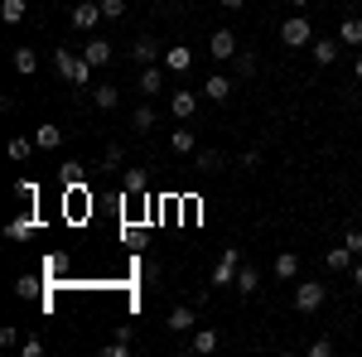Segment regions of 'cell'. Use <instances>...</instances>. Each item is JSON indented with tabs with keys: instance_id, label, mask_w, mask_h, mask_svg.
I'll return each mask as SVG.
<instances>
[{
	"instance_id": "cell-27",
	"label": "cell",
	"mask_w": 362,
	"mask_h": 357,
	"mask_svg": "<svg viewBox=\"0 0 362 357\" xmlns=\"http://www.w3.org/2000/svg\"><path fill=\"white\" fill-rule=\"evenodd\" d=\"M121 189H126V193H145V189H150V179H145L140 169H126V174H121Z\"/></svg>"
},
{
	"instance_id": "cell-9",
	"label": "cell",
	"mask_w": 362,
	"mask_h": 357,
	"mask_svg": "<svg viewBox=\"0 0 362 357\" xmlns=\"http://www.w3.org/2000/svg\"><path fill=\"white\" fill-rule=\"evenodd\" d=\"M165 63H145V68H140V92H145V97H155V92H165Z\"/></svg>"
},
{
	"instance_id": "cell-6",
	"label": "cell",
	"mask_w": 362,
	"mask_h": 357,
	"mask_svg": "<svg viewBox=\"0 0 362 357\" xmlns=\"http://www.w3.org/2000/svg\"><path fill=\"white\" fill-rule=\"evenodd\" d=\"M208 54L218 58V63H232V58H237V34H232V29H213V39H208Z\"/></svg>"
},
{
	"instance_id": "cell-18",
	"label": "cell",
	"mask_w": 362,
	"mask_h": 357,
	"mask_svg": "<svg viewBox=\"0 0 362 357\" xmlns=\"http://www.w3.org/2000/svg\"><path fill=\"white\" fill-rule=\"evenodd\" d=\"M15 73H20V78H34V73H39V54H34V49H15Z\"/></svg>"
},
{
	"instance_id": "cell-40",
	"label": "cell",
	"mask_w": 362,
	"mask_h": 357,
	"mask_svg": "<svg viewBox=\"0 0 362 357\" xmlns=\"http://www.w3.org/2000/svg\"><path fill=\"white\" fill-rule=\"evenodd\" d=\"M358 102H362V87H358Z\"/></svg>"
},
{
	"instance_id": "cell-23",
	"label": "cell",
	"mask_w": 362,
	"mask_h": 357,
	"mask_svg": "<svg viewBox=\"0 0 362 357\" xmlns=\"http://www.w3.org/2000/svg\"><path fill=\"white\" fill-rule=\"evenodd\" d=\"M25 15H29L25 0H5V5H0V20H5V25H25Z\"/></svg>"
},
{
	"instance_id": "cell-38",
	"label": "cell",
	"mask_w": 362,
	"mask_h": 357,
	"mask_svg": "<svg viewBox=\"0 0 362 357\" xmlns=\"http://www.w3.org/2000/svg\"><path fill=\"white\" fill-rule=\"evenodd\" d=\"M353 73H358V83H362V54H358V63H353Z\"/></svg>"
},
{
	"instance_id": "cell-35",
	"label": "cell",
	"mask_w": 362,
	"mask_h": 357,
	"mask_svg": "<svg viewBox=\"0 0 362 357\" xmlns=\"http://www.w3.org/2000/svg\"><path fill=\"white\" fill-rule=\"evenodd\" d=\"M343 242H348V247H353V251H362V227H353V232H348Z\"/></svg>"
},
{
	"instance_id": "cell-12",
	"label": "cell",
	"mask_w": 362,
	"mask_h": 357,
	"mask_svg": "<svg viewBox=\"0 0 362 357\" xmlns=\"http://www.w3.org/2000/svg\"><path fill=\"white\" fill-rule=\"evenodd\" d=\"M160 63H165L169 73H189V68H194V54H189L184 44H174V49H165V58H160Z\"/></svg>"
},
{
	"instance_id": "cell-14",
	"label": "cell",
	"mask_w": 362,
	"mask_h": 357,
	"mask_svg": "<svg viewBox=\"0 0 362 357\" xmlns=\"http://www.w3.org/2000/svg\"><path fill=\"white\" fill-rule=\"evenodd\" d=\"M218 343H223V333H218V329H198L189 348H194L198 357H208V353H218Z\"/></svg>"
},
{
	"instance_id": "cell-2",
	"label": "cell",
	"mask_w": 362,
	"mask_h": 357,
	"mask_svg": "<svg viewBox=\"0 0 362 357\" xmlns=\"http://www.w3.org/2000/svg\"><path fill=\"white\" fill-rule=\"evenodd\" d=\"M54 68L68 78V83H78V87L92 78V63H87L83 54H73V49H58V54H54Z\"/></svg>"
},
{
	"instance_id": "cell-36",
	"label": "cell",
	"mask_w": 362,
	"mask_h": 357,
	"mask_svg": "<svg viewBox=\"0 0 362 357\" xmlns=\"http://www.w3.org/2000/svg\"><path fill=\"white\" fill-rule=\"evenodd\" d=\"M242 5H247V0H223V10H242Z\"/></svg>"
},
{
	"instance_id": "cell-15",
	"label": "cell",
	"mask_w": 362,
	"mask_h": 357,
	"mask_svg": "<svg viewBox=\"0 0 362 357\" xmlns=\"http://www.w3.org/2000/svg\"><path fill=\"white\" fill-rule=\"evenodd\" d=\"M198 92H203L208 102H227V97H232V78H223V73H218V78H208Z\"/></svg>"
},
{
	"instance_id": "cell-29",
	"label": "cell",
	"mask_w": 362,
	"mask_h": 357,
	"mask_svg": "<svg viewBox=\"0 0 362 357\" xmlns=\"http://www.w3.org/2000/svg\"><path fill=\"white\" fill-rule=\"evenodd\" d=\"M232 68H237V78H251V73H256V58L237 49V58H232Z\"/></svg>"
},
{
	"instance_id": "cell-34",
	"label": "cell",
	"mask_w": 362,
	"mask_h": 357,
	"mask_svg": "<svg viewBox=\"0 0 362 357\" xmlns=\"http://www.w3.org/2000/svg\"><path fill=\"white\" fill-rule=\"evenodd\" d=\"M102 15H107V20H121V15H126V0H102Z\"/></svg>"
},
{
	"instance_id": "cell-19",
	"label": "cell",
	"mask_w": 362,
	"mask_h": 357,
	"mask_svg": "<svg viewBox=\"0 0 362 357\" xmlns=\"http://www.w3.org/2000/svg\"><path fill=\"white\" fill-rule=\"evenodd\" d=\"M198 319H194V309L189 304H179V309H169V333H189Z\"/></svg>"
},
{
	"instance_id": "cell-21",
	"label": "cell",
	"mask_w": 362,
	"mask_h": 357,
	"mask_svg": "<svg viewBox=\"0 0 362 357\" xmlns=\"http://www.w3.org/2000/svg\"><path fill=\"white\" fill-rule=\"evenodd\" d=\"M353 256H358V251L343 242V247H334L329 256H324V261H329V271H353Z\"/></svg>"
},
{
	"instance_id": "cell-11",
	"label": "cell",
	"mask_w": 362,
	"mask_h": 357,
	"mask_svg": "<svg viewBox=\"0 0 362 357\" xmlns=\"http://www.w3.org/2000/svg\"><path fill=\"white\" fill-rule=\"evenodd\" d=\"M83 58H87V63H92V68H107V63H112V58H116V49H112V44H107V39H87Z\"/></svg>"
},
{
	"instance_id": "cell-31",
	"label": "cell",
	"mask_w": 362,
	"mask_h": 357,
	"mask_svg": "<svg viewBox=\"0 0 362 357\" xmlns=\"http://www.w3.org/2000/svg\"><path fill=\"white\" fill-rule=\"evenodd\" d=\"M10 160H29V136H15V140H10Z\"/></svg>"
},
{
	"instance_id": "cell-32",
	"label": "cell",
	"mask_w": 362,
	"mask_h": 357,
	"mask_svg": "<svg viewBox=\"0 0 362 357\" xmlns=\"http://www.w3.org/2000/svg\"><path fill=\"white\" fill-rule=\"evenodd\" d=\"M15 193H20L25 203H34V198H39V184H34V179H20V184H15Z\"/></svg>"
},
{
	"instance_id": "cell-8",
	"label": "cell",
	"mask_w": 362,
	"mask_h": 357,
	"mask_svg": "<svg viewBox=\"0 0 362 357\" xmlns=\"http://www.w3.org/2000/svg\"><path fill=\"white\" fill-rule=\"evenodd\" d=\"M34 232H39V218H34V213H20V218L5 222V237H10V242H29Z\"/></svg>"
},
{
	"instance_id": "cell-26",
	"label": "cell",
	"mask_w": 362,
	"mask_h": 357,
	"mask_svg": "<svg viewBox=\"0 0 362 357\" xmlns=\"http://www.w3.org/2000/svg\"><path fill=\"white\" fill-rule=\"evenodd\" d=\"M92 102H97V107H102V111H112L116 102H121V92H116L112 83H107V87H92Z\"/></svg>"
},
{
	"instance_id": "cell-39",
	"label": "cell",
	"mask_w": 362,
	"mask_h": 357,
	"mask_svg": "<svg viewBox=\"0 0 362 357\" xmlns=\"http://www.w3.org/2000/svg\"><path fill=\"white\" fill-rule=\"evenodd\" d=\"M290 5H295V10H305V5H314V0H290Z\"/></svg>"
},
{
	"instance_id": "cell-20",
	"label": "cell",
	"mask_w": 362,
	"mask_h": 357,
	"mask_svg": "<svg viewBox=\"0 0 362 357\" xmlns=\"http://www.w3.org/2000/svg\"><path fill=\"white\" fill-rule=\"evenodd\" d=\"M309 54H314L319 68H329V63L338 58V44H334V39H314V44H309Z\"/></svg>"
},
{
	"instance_id": "cell-1",
	"label": "cell",
	"mask_w": 362,
	"mask_h": 357,
	"mask_svg": "<svg viewBox=\"0 0 362 357\" xmlns=\"http://www.w3.org/2000/svg\"><path fill=\"white\" fill-rule=\"evenodd\" d=\"M280 44H285V49H309V44H314V25H309L305 10L290 15V20L280 25Z\"/></svg>"
},
{
	"instance_id": "cell-13",
	"label": "cell",
	"mask_w": 362,
	"mask_h": 357,
	"mask_svg": "<svg viewBox=\"0 0 362 357\" xmlns=\"http://www.w3.org/2000/svg\"><path fill=\"white\" fill-rule=\"evenodd\" d=\"M169 145H174V155H198V136L184 126V121H179V131L169 136Z\"/></svg>"
},
{
	"instance_id": "cell-17",
	"label": "cell",
	"mask_w": 362,
	"mask_h": 357,
	"mask_svg": "<svg viewBox=\"0 0 362 357\" xmlns=\"http://www.w3.org/2000/svg\"><path fill=\"white\" fill-rule=\"evenodd\" d=\"M338 39H343L348 49H358V44H362V15H348V20L338 25Z\"/></svg>"
},
{
	"instance_id": "cell-22",
	"label": "cell",
	"mask_w": 362,
	"mask_h": 357,
	"mask_svg": "<svg viewBox=\"0 0 362 357\" xmlns=\"http://www.w3.org/2000/svg\"><path fill=\"white\" fill-rule=\"evenodd\" d=\"M300 275V256L295 251H280L276 256V280H295Z\"/></svg>"
},
{
	"instance_id": "cell-10",
	"label": "cell",
	"mask_w": 362,
	"mask_h": 357,
	"mask_svg": "<svg viewBox=\"0 0 362 357\" xmlns=\"http://www.w3.org/2000/svg\"><path fill=\"white\" fill-rule=\"evenodd\" d=\"M131 58H136L140 68H145V63H160V58H165V49H160V44H155L150 34H140L136 44H131Z\"/></svg>"
},
{
	"instance_id": "cell-24",
	"label": "cell",
	"mask_w": 362,
	"mask_h": 357,
	"mask_svg": "<svg viewBox=\"0 0 362 357\" xmlns=\"http://www.w3.org/2000/svg\"><path fill=\"white\" fill-rule=\"evenodd\" d=\"M232 290H237V295H256V290H261V275L251 271V266H242V271H237V285H232Z\"/></svg>"
},
{
	"instance_id": "cell-25",
	"label": "cell",
	"mask_w": 362,
	"mask_h": 357,
	"mask_svg": "<svg viewBox=\"0 0 362 357\" xmlns=\"http://www.w3.org/2000/svg\"><path fill=\"white\" fill-rule=\"evenodd\" d=\"M131 126H136V131H150V126H155V107H150V97L131 111Z\"/></svg>"
},
{
	"instance_id": "cell-5",
	"label": "cell",
	"mask_w": 362,
	"mask_h": 357,
	"mask_svg": "<svg viewBox=\"0 0 362 357\" xmlns=\"http://www.w3.org/2000/svg\"><path fill=\"white\" fill-rule=\"evenodd\" d=\"M237 271H242V251L227 247V251H223V261L213 266V285H237Z\"/></svg>"
},
{
	"instance_id": "cell-4",
	"label": "cell",
	"mask_w": 362,
	"mask_h": 357,
	"mask_svg": "<svg viewBox=\"0 0 362 357\" xmlns=\"http://www.w3.org/2000/svg\"><path fill=\"white\" fill-rule=\"evenodd\" d=\"M68 15H73V29H83V34L97 29V20H107V15H102V0H78Z\"/></svg>"
},
{
	"instance_id": "cell-16",
	"label": "cell",
	"mask_w": 362,
	"mask_h": 357,
	"mask_svg": "<svg viewBox=\"0 0 362 357\" xmlns=\"http://www.w3.org/2000/svg\"><path fill=\"white\" fill-rule=\"evenodd\" d=\"M34 145H39V150H58V145H63V131H58L54 121H44V126L34 131Z\"/></svg>"
},
{
	"instance_id": "cell-3",
	"label": "cell",
	"mask_w": 362,
	"mask_h": 357,
	"mask_svg": "<svg viewBox=\"0 0 362 357\" xmlns=\"http://www.w3.org/2000/svg\"><path fill=\"white\" fill-rule=\"evenodd\" d=\"M324 300H329L324 285H314V280H300V285H295V309H300V314H319Z\"/></svg>"
},
{
	"instance_id": "cell-28",
	"label": "cell",
	"mask_w": 362,
	"mask_h": 357,
	"mask_svg": "<svg viewBox=\"0 0 362 357\" xmlns=\"http://www.w3.org/2000/svg\"><path fill=\"white\" fill-rule=\"evenodd\" d=\"M58 179H63V189H68V184H73V189H83V165H78V160H68V165L58 169Z\"/></svg>"
},
{
	"instance_id": "cell-7",
	"label": "cell",
	"mask_w": 362,
	"mask_h": 357,
	"mask_svg": "<svg viewBox=\"0 0 362 357\" xmlns=\"http://www.w3.org/2000/svg\"><path fill=\"white\" fill-rule=\"evenodd\" d=\"M169 111H174L179 121H194V116H198V92H189V87L169 92Z\"/></svg>"
},
{
	"instance_id": "cell-33",
	"label": "cell",
	"mask_w": 362,
	"mask_h": 357,
	"mask_svg": "<svg viewBox=\"0 0 362 357\" xmlns=\"http://www.w3.org/2000/svg\"><path fill=\"white\" fill-rule=\"evenodd\" d=\"M334 353V338H314V343H309V357H329Z\"/></svg>"
},
{
	"instance_id": "cell-37",
	"label": "cell",
	"mask_w": 362,
	"mask_h": 357,
	"mask_svg": "<svg viewBox=\"0 0 362 357\" xmlns=\"http://www.w3.org/2000/svg\"><path fill=\"white\" fill-rule=\"evenodd\" d=\"M353 285H358V290H362V266H353Z\"/></svg>"
},
{
	"instance_id": "cell-30",
	"label": "cell",
	"mask_w": 362,
	"mask_h": 357,
	"mask_svg": "<svg viewBox=\"0 0 362 357\" xmlns=\"http://www.w3.org/2000/svg\"><path fill=\"white\" fill-rule=\"evenodd\" d=\"M218 165H223V155H218V150H198V169H203V174H213Z\"/></svg>"
}]
</instances>
